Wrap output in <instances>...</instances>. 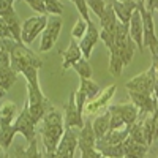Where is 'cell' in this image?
I'll use <instances>...</instances> for the list:
<instances>
[{
  "label": "cell",
  "instance_id": "cell-18",
  "mask_svg": "<svg viewBox=\"0 0 158 158\" xmlns=\"http://www.w3.org/2000/svg\"><path fill=\"white\" fill-rule=\"evenodd\" d=\"M130 38L135 41V44L138 46L139 51H142V18L141 13L138 11V8L133 11L130 19Z\"/></svg>",
  "mask_w": 158,
  "mask_h": 158
},
{
  "label": "cell",
  "instance_id": "cell-5",
  "mask_svg": "<svg viewBox=\"0 0 158 158\" xmlns=\"http://www.w3.org/2000/svg\"><path fill=\"white\" fill-rule=\"evenodd\" d=\"M155 65L152 63L147 71H144L135 77H131L128 82H125L127 90L130 92H141V94L153 95V85H155Z\"/></svg>",
  "mask_w": 158,
  "mask_h": 158
},
{
  "label": "cell",
  "instance_id": "cell-28",
  "mask_svg": "<svg viewBox=\"0 0 158 158\" xmlns=\"http://www.w3.org/2000/svg\"><path fill=\"white\" fill-rule=\"evenodd\" d=\"M100 90H101V87L97 82L92 81V79H81V87H79V92H82V94L87 97V101L94 100L100 94Z\"/></svg>",
  "mask_w": 158,
  "mask_h": 158
},
{
  "label": "cell",
  "instance_id": "cell-19",
  "mask_svg": "<svg viewBox=\"0 0 158 158\" xmlns=\"http://www.w3.org/2000/svg\"><path fill=\"white\" fill-rule=\"evenodd\" d=\"M122 146H123L125 158H146V153L149 150V146L141 144V142H136L135 139H131L130 136L122 142Z\"/></svg>",
  "mask_w": 158,
  "mask_h": 158
},
{
  "label": "cell",
  "instance_id": "cell-4",
  "mask_svg": "<svg viewBox=\"0 0 158 158\" xmlns=\"http://www.w3.org/2000/svg\"><path fill=\"white\" fill-rule=\"evenodd\" d=\"M27 101H29V112L33 118V122L38 125L40 120L48 112V109L51 108V103L43 95L41 89H35L29 84H27Z\"/></svg>",
  "mask_w": 158,
  "mask_h": 158
},
{
  "label": "cell",
  "instance_id": "cell-44",
  "mask_svg": "<svg viewBox=\"0 0 158 158\" xmlns=\"http://www.w3.org/2000/svg\"><path fill=\"white\" fill-rule=\"evenodd\" d=\"M5 95H6V90H5L3 87H0V98H3Z\"/></svg>",
  "mask_w": 158,
  "mask_h": 158
},
{
  "label": "cell",
  "instance_id": "cell-33",
  "mask_svg": "<svg viewBox=\"0 0 158 158\" xmlns=\"http://www.w3.org/2000/svg\"><path fill=\"white\" fill-rule=\"evenodd\" d=\"M44 8H46V15L51 16H60L65 10L60 0H44Z\"/></svg>",
  "mask_w": 158,
  "mask_h": 158
},
{
  "label": "cell",
  "instance_id": "cell-8",
  "mask_svg": "<svg viewBox=\"0 0 158 158\" xmlns=\"http://www.w3.org/2000/svg\"><path fill=\"white\" fill-rule=\"evenodd\" d=\"M13 128H15L16 135H22L25 139H27V142L33 141L35 139V133H36V123L33 122V118L29 112V101L25 100V104L22 111L19 112V115L16 117V120L13 122Z\"/></svg>",
  "mask_w": 158,
  "mask_h": 158
},
{
  "label": "cell",
  "instance_id": "cell-7",
  "mask_svg": "<svg viewBox=\"0 0 158 158\" xmlns=\"http://www.w3.org/2000/svg\"><path fill=\"white\" fill-rule=\"evenodd\" d=\"M77 149V135L73 128H65V133L52 153H46V158H74Z\"/></svg>",
  "mask_w": 158,
  "mask_h": 158
},
{
  "label": "cell",
  "instance_id": "cell-43",
  "mask_svg": "<svg viewBox=\"0 0 158 158\" xmlns=\"http://www.w3.org/2000/svg\"><path fill=\"white\" fill-rule=\"evenodd\" d=\"M152 63L155 65V76H156V79H158V60H156V62L152 60Z\"/></svg>",
  "mask_w": 158,
  "mask_h": 158
},
{
  "label": "cell",
  "instance_id": "cell-34",
  "mask_svg": "<svg viewBox=\"0 0 158 158\" xmlns=\"http://www.w3.org/2000/svg\"><path fill=\"white\" fill-rule=\"evenodd\" d=\"M87 5H89V10L94 11L98 18H101L104 15V10H106L104 0H87Z\"/></svg>",
  "mask_w": 158,
  "mask_h": 158
},
{
  "label": "cell",
  "instance_id": "cell-25",
  "mask_svg": "<svg viewBox=\"0 0 158 158\" xmlns=\"http://www.w3.org/2000/svg\"><path fill=\"white\" fill-rule=\"evenodd\" d=\"M109 52H111V56H109V73L114 76V77H118L122 74V71H123V60H122V56H120V52L117 51V48H115V44L109 49Z\"/></svg>",
  "mask_w": 158,
  "mask_h": 158
},
{
  "label": "cell",
  "instance_id": "cell-17",
  "mask_svg": "<svg viewBox=\"0 0 158 158\" xmlns=\"http://www.w3.org/2000/svg\"><path fill=\"white\" fill-rule=\"evenodd\" d=\"M130 135V127H123L120 130H109L101 139L97 141L98 146H118Z\"/></svg>",
  "mask_w": 158,
  "mask_h": 158
},
{
  "label": "cell",
  "instance_id": "cell-41",
  "mask_svg": "<svg viewBox=\"0 0 158 158\" xmlns=\"http://www.w3.org/2000/svg\"><path fill=\"white\" fill-rule=\"evenodd\" d=\"M81 158H101V153L95 149H87V150H82L81 152Z\"/></svg>",
  "mask_w": 158,
  "mask_h": 158
},
{
  "label": "cell",
  "instance_id": "cell-45",
  "mask_svg": "<svg viewBox=\"0 0 158 158\" xmlns=\"http://www.w3.org/2000/svg\"><path fill=\"white\" fill-rule=\"evenodd\" d=\"M117 2H127V0H117Z\"/></svg>",
  "mask_w": 158,
  "mask_h": 158
},
{
  "label": "cell",
  "instance_id": "cell-12",
  "mask_svg": "<svg viewBox=\"0 0 158 158\" xmlns=\"http://www.w3.org/2000/svg\"><path fill=\"white\" fill-rule=\"evenodd\" d=\"M128 97L131 103L139 109V114L144 115H150L158 109V101L155 100L153 95L149 94H141V92H130L128 90Z\"/></svg>",
  "mask_w": 158,
  "mask_h": 158
},
{
  "label": "cell",
  "instance_id": "cell-10",
  "mask_svg": "<svg viewBox=\"0 0 158 158\" xmlns=\"http://www.w3.org/2000/svg\"><path fill=\"white\" fill-rule=\"evenodd\" d=\"M115 90H117V85H115V84H111V85H108L106 89L100 90V94H98L94 100H90V101L85 103V108H84L85 115L92 117L94 114H97L98 111L106 109L108 104H109V101H111V98H112L114 94H115Z\"/></svg>",
  "mask_w": 158,
  "mask_h": 158
},
{
  "label": "cell",
  "instance_id": "cell-42",
  "mask_svg": "<svg viewBox=\"0 0 158 158\" xmlns=\"http://www.w3.org/2000/svg\"><path fill=\"white\" fill-rule=\"evenodd\" d=\"M153 97L158 101V79H155V85H153Z\"/></svg>",
  "mask_w": 158,
  "mask_h": 158
},
{
  "label": "cell",
  "instance_id": "cell-15",
  "mask_svg": "<svg viewBox=\"0 0 158 158\" xmlns=\"http://www.w3.org/2000/svg\"><path fill=\"white\" fill-rule=\"evenodd\" d=\"M97 146V136L94 133V127H92V117L87 115L84 127L79 131V136H77V147L79 150H87V149H95Z\"/></svg>",
  "mask_w": 158,
  "mask_h": 158
},
{
  "label": "cell",
  "instance_id": "cell-6",
  "mask_svg": "<svg viewBox=\"0 0 158 158\" xmlns=\"http://www.w3.org/2000/svg\"><path fill=\"white\" fill-rule=\"evenodd\" d=\"M62 24L63 21L60 16H48L46 27L41 33V43H40V51L41 52H48L54 48L62 30Z\"/></svg>",
  "mask_w": 158,
  "mask_h": 158
},
{
  "label": "cell",
  "instance_id": "cell-14",
  "mask_svg": "<svg viewBox=\"0 0 158 158\" xmlns=\"http://www.w3.org/2000/svg\"><path fill=\"white\" fill-rule=\"evenodd\" d=\"M100 40V32L98 29L95 27L94 22H87V30L84 33V36L81 38V41H79V48H81V52H82V57L84 59H90L92 56V51H94L95 44L98 43Z\"/></svg>",
  "mask_w": 158,
  "mask_h": 158
},
{
  "label": "cell",
  "instance_id": "cell-16",
  "mask_svg": "<svg viewBox=\"0 0 158 158\" xmlns=\"http://www.w3.org/2000/svg\"><path fill=\"white\" fill-rule=\"evenodd\" d=\"M112 8H114V13L118 19V22L122 24H130V19H131V15L133 11L138 8V0H127V2H111Z\"/></svg>",
  "mask_w": 158,
  "mask_h": 158
},
{
  "label": "cell",
  "instance_id": "cell-9",
  "mask_svg": "<svg viewBox=\"0 0 158 158\" xmlns=\"http://www.w3.org/2000/svg\"><path fill=\"white\" fill-rule=\"evenodd\" d=\"M48 22V16L46 15H38V16H32L27 21H24V24L21 25V38L24 44H32V41L40 35L43 33L44 27Z\"/></svg>",
  "mask_w": 158,
  "mask_h": 158
},
{
  "label": "cell",
  "instance_id": "cell-36",
  "mask_svg": "<svg viewBox=\"0 0 158 158\" xmlns=\"http://www.w3.org/2000/svg\"><path fill=\"white\" fill-rule=\"evenodd\" d=\"M85 30H87V22L81 18V19L74 24V27H73V30H71V36H73L74 40H81V38L84 36Z\"/></svg>",
  "mask_w": 158,
  "mask_h": 158
},
{
  "label": "cell",
  "instance_id": "cell-39",
  "mask_svg": "<svg viewBox=\"0 0 158 158\" xmlns=\"http://www.w3.org/2000/svg\"><path fill=\"white\" fill-rule=\"evenodd\" d=\"M3 38H6V40H15V38H13V33H11L10 27L6 25V22L3 21V18H0V40H3Z\"/></svg>",
  "mask_w": 158,
  "mask_h": 158
},
{
  "label": "cell",
  "instance_id": "cell-35",
  "mask_svg": "<svg viewBox=\"0 0 158 158\" xmlns=\"http://www.w3.org/2000/svg\"><path fill=\"white\" fill-rule=\"evenodd\" d=\"M74 3L76 10L79 11L81 18L85 21V22H90V16H89V5H87V0H71Z\"/></svg>",
  "mask_w": 158,
  "mask_h": 158
},
{
  "label": "cell",
  "instance_id": "cell-40",
  "mask_svg": "<svg viewBox=\"0 0 158 158\" xmlns=\"http://www.w3.org/2000/svg\"><path fill=\"white\" fill-rule=\"evenodd\" d=\"M109 111V109H108ZM111 112V111H109ZM123 127H127L125 123H123V120L120 117H118L117 114H114V112H111V130H120V128H123Z\"/></svg>",
  "mask_w": 158,
  "mask_h": 158
},
{
  "label": "cell",
  "instance_id": "cell-32",
  "mask_svg": "<svg viewBox=\"0 0 158 158\" xmlns=\"http://www.w3.org/2000/svg\"><path fill=\"white\" fill-rule=\"evenodd\" d=\"M142 131H144V141L146 146H152L153 142V120H152V114L146 117V120L142 122Z\"/></svg>",
  "mask_w": 158,
  "mask_h": 158
},
{
  "label": "cell",
  "instance_id": "cell-27",
  "mask_svg": "<svg viewBox=\"0 0 158 158\" xmlns=\"http://www.w3.org/2000/svg\"><path fill=\"white\" fill-rule=\"evenodd\" d=\"M18 81V73L10 67H0V87H3L6 92L15 85Z\"/></svg>",
  "mask_w": 158,
  "mask_h": 158
},
{
  "label": "cell",
  "instance_id": "cell-1",
  "mask_svg": "<svg viewBox=\"0 0 158 158\" xmlns=\"http://www.w3.org/2000/svg\"><path fill=\"white\" fill-rule=\"evenodd\" d=\"M38 125H40V131H41L44 150L46 153H52L57 149L59 142L65 133V123H63L62 112L51 106Z\"/></svg>",
  "mask_w": 158,
  "mask_h": 158
},
{
  "label": "cell",
  "instance_id": "cell-3",
  "mask_svg": "<svg viewBox=\"0 0 158 158\" xmlns=\"http://www.w3.org/2000/svg\"><path fill=\"white\" fill-rule=\"evenodd\" d=\"M10 63H11V68L16 73L24 65H33L36 68L43 67V60L24 43H15V46H13V49L10 52Z\"/></svg>",
  "mask_w": 158,
  "mask_h": 158
},
{
  "label": "cell",
  "instance_id": "cell-21",
  "mask_svg": "<svg viewBox=\"0 0 158 158\" xmlns=\"http://www.w3.org/2000/svg\"><path fill=\"white\" fill-rule=\"evenodd\" d=\"M92 127H94V133L97 136V141L101 139L111 130V112L108 111V108L95 118L94 123H92Z\"/></svg>",
  "mask_w": 158,
  "mask_h": 158
},
{
  "label": "cell",
  "instance_id": "cell-13",
  "mask_svg": "<svg viewBox=\"0 0 158 158\" xmlns=\"http://www.w3.org/2000/svg\"><path fill=\"white\" fill-rule=\"evenodd\" d=\"M108 109L123 120L127 127H131L139 117V109L133 103H118V104H108Z\"/></svg>",
  "mask_w": 158,
  "mask_h": 158
},
{
  "label": "cell",
  "instance_id": "cell-47",
  "mask_svg": "<svg viewBox=\"0 0 158 158\" xmlns=\"http://www.w3.org/2000/svg\"><path fill=\"white\" fill-rule=\"evenodd\" d=\"M138 2H146V0H138Z\"/></svg>",
  "mask_w": 158,
  "mask_h": 158
},
{
  "label": "cell",
  "instance_id": "cell-20",
  "mask_svg": "<svg viewBox=\"0 0 158 158\" xmlns=\"http://www.w3.org/2000/svg\"><path fill=\"white\" fill-rule=\"evenodd\" d=\"M62 56H63V63H62V68L63 71H67L68 68H71L73 65L79 60L82 59V52H81V48H79L77 41L73 38L70 41V46L67 51H62Z\"/></svg>",
  "mask_w": 158,
  "mask_h": 158
},
{
  "label": "cell",
  "instance_id": "cell-38",
  "mask_svg": "<svg viewBox=\"0 0 158 158\" xmlns=\"http://www.w3.org/2000/svg\"><path fill=\"white\" fill-rule=\"evenodd\" d=\"M100 38L103 40L104 46H106L108 49H111L114 44H115V33L112 32H106V30H101L100 32Z\"/></svg>",
  "mask_w": 158,
  "mask_h": 158
},
{
  "label": "cell",
  "instance_id": "cell-37",
  "mask_svg": "<svg viewBox=\"0 0 158 158\" xmlns=\"http://www.w3.org/2000/svg\"><path fill=\"white\" fill-rule=\"evenodd\" d=\"M22 2L29 3V6L36 11L38 15H46V8H44V0H22ZM48 16V15H46Z\"/></svg>",
  "mask_w": 158,
  "mask_h": 158
},
{
  "label": "cell",
  "instance_id": "cell-2",
  "mask_svg": "<svg viewBox=\"0 0 158 158\" xmlns=\"http://www.w3.org/2000/svg\"><path fill=\"white\" fill-rule=\"evenodd\" d=\"M138 11L141 13L142 18V48L144 49H150L152 60H158V38L155 33V22H153V15L146 10L144 2H138Z\"/></svg>",
  "mask_w": 158,
  "mask_h": 158
},
{
  "label": "cell",
  "instance_id": "cell-24",
  "mask_svg": "<svg viewBox=\"0 0 158 158\" xmlns=\"http://www.w3.org/2000/svg\"><path fill=\"white\" fill-rule=\"evenodd\" d=\"M3 21L6 22V25L10 27L11 33H13V38H15V41L16 43H22V38H21V24H19V18L16 15V11L15 10H11L8 11L6 15L2 16Z\"/></svg>",
  "mask_w": 158,
  "mask_h": 158
},
{
  "label": "cell",
  "instance_id": "cell-11",
  "mask_svg": "<svg viewBox=\"0 0 158 158\" xmlns=\"http://www.w3.org/2000/svg\"><path fill=\"white\" fill-rule=\"evenodd\" d=\"M65 114H63V123L65 128H79L81 130L84 127V120H82V114L77 111L76 106V92H71L68 101L65 103Z\"/></svg>",
  "mask_w": 158,
  "mask_h": 158
},
{
  "label": "cell",
  "instance_id": "cell-48",
  "mask_svg": "<svg viewBox=\"0 0 158 158\" xmlns=\"http://www.w3.org/2000/svg\"><path fill=\"white\" fill-rule=\"evenodd\" d=\"M0 152H2V147H0Z\"/></svg>",
  "mask_w": 158,
  "mask_h": 158
},
{
  "label": "cell",
  "instance_id": "cell-30",
  "mask_svg": "<svg viewBox=\"0 0 158 158\" xmlns=\"http://www.w3.org/2000/svg\"><path fill=\"white\" fill-rule=\"evenodd\" d=\"M15 135H16V131H15V128H13V125L0 127V147H2L3 150H8L10 149Z\"/></svg>",
  "mask_w": 158,
  "mask_h": 158
},
{
  "label": "cell",
  "instance_id": "cell-23",
  "mask_svg": "<svg viewBox=\"0 0 158 158\" xmlns=\"http://www.w3.org/2000/svg\"><path fill=\"white\" fill-rule=\"evenodd\" d=\"M118 19L114 13V8L111 3L106 5V10H104V15L100 18V24H101V30H106V32H112L115 33V25H117Z\"/></svg>",
  "mask_w": 158,
  "mask_h": 158
},
{
  "label": "cell",
  "instance_id": "cell-46",
  "mask_svg": "<svg viewBox=\"0 0 158 158\" xmlns=\"http://www.w3.org/2000/svg\"><path fill=\"white\" fill-rule=\"evenodd\" d=\"M155 11H158V3H156V8H155Z\"/></svg>",
  "mask_w": 158,
  "mask_h": 158
},
{
  "label": "cell",
  "instance_id": "cell-31",
  "mask_svg": "<svg viewBox=\"0 0 158 158\" xmlns=\"http://www.w3.org/2000/svg\"><path fill=\"white\" fill-rule=\"evenodd\" d=\"M71 68L79 74V77H81V79H90V77H92V73H94V71H92V65H90L89 60L84 59V57L79 59Z\"/></svg>",
  "mask_w": 158,
  "mask_h": 158
},
{
  "label": "cell",
  "instance_id": "cell-49",
  "mask_svg": "<svg viewBox=\"0 0 158 158\" xmlns=\"http://www.w3.org/2000/svg\"><path fill=\"white\" fill-rule=\"evenodd\" d=\"M16 2H21V0H16Z\"/></svg>",
  "mask_w": 158,
  "mask_h": 158
},
{
  "label": "cell",
  "instance_id": "cell-22",
  "mask_svg": "<svg viewBox=\"0 0 158 158\" xmlns=\"http://www.w3.org/2000/svg\"><path fill=\"white\" fill-rule=\"evenodd\" d=\"M16 104L13 101H5L0 106V127H8L13 125L16 118Z\"/></svg>",
  "mask_w": 158,
  "mask_h": 158
},
{
  "label": "cell",
  "instance_id": "cell-26",
  "mask_svg": "<svg viewBox=\"0 0 158 158\" xmlns=\"http://www.w3.org/2000/svg\"><path fill=\"white\" fill-rule=\"evenodd\" d=\"M15 155H16V158H43L41 153H40V150H38V141H36V138L29 142L27 149H24L22 146L18 144L16 149H15Z\"/></svg>",
  "mask_w": 158,
  "mask_h": 158
},
{
  "label": "cell",
  "instance_id": "cell-29",
  "mask_svg": "<svg viewBox=\"0 0 158 158\" xmlns=\"http://www.w3.org/2000/svg\"><path fill=\"white\" fill-rule=\"evenodd\" d=\"M97 150L103 155V156H108V158H123V146L118 144V146H98L97 144Z\"/></svg>",
  "mask_w": 158,
  "mask_h": 158
}]
</instances>
